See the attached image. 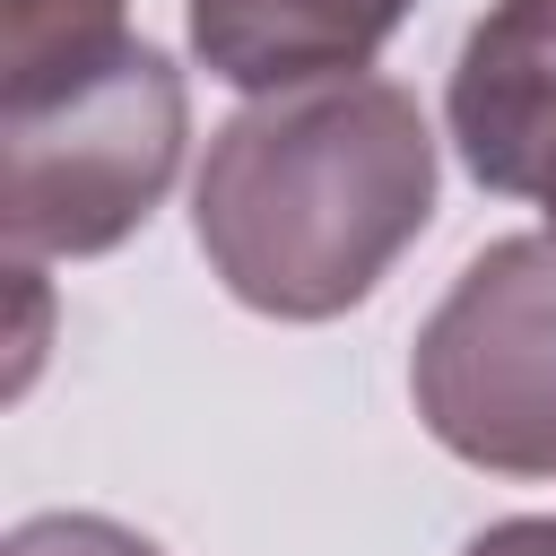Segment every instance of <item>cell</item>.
<instances>
[{
    "label": "cell",
    "instance_id": "3",
    "mask_svg": "<svg viewBox=\"0 0 556 556\" xmlns=\"http://www.w3.org/2000/svg\"><path fill=\"white\" fill-rule=\"evenodd\" d=\"M408 400L486 478H556V235L486 243L417 321Z\"/></svg>",
    "mask_w": 556,
    "mask_h": 556
},
{
    "label": "cell",
    "instance_id": "1",
    "mask_svg": "<svg viewBox=\"0 0 556 556\" xmlns=\"http://www.w3.org/2000/svg\"><path fill=\"white\" fill-rule=\"evenodd\" d=\"M434 217V130L391 78L252 96L191 182L217 287L269 321H339Z\"/></svg>",
    "mask_w": 556,
    "mask_h": 556
},
{
    "label": "cell",
    "instance_id": "8",
    "mask_svg": "<svg viewBox=\"0 0 556 556\" xmlns=\"http://www.w3.org/2000/svg\"><path fill=\"white\" fill-rule=\"evenodd\" d=\"M460 556H556V513H513V521H486Z\"/></svg>",
    "mask_w": 556,
    "mask_h": 556
},
{
    "label": "cell",
    "instance_id": "7",
    "mask_svg": "<svg viewBox=\"0 0 556 556\" xmlns=\"http://www.w3.org/2000/svg\"><path fill=\"white\" fill-rule=\"evenodd\" d=\"M0 556H165V547L113 513H35L0 539Z\"/></svg>",
    "mask_w": 556,
    "mask_h": 556
},
{
    "label": "cell",
    "instance_id": "6",
    "mask_svg": "<svg viewBox=\"0 0 556 556\" xmlns=\"http://www.w3.org/2000/svg\"><path fill=\"white\" fill-rule=\"evenodd\" d=\"M122 9L130 0H0V96L52 87V78L104 61L113 43H130Z\"/></svg>",
    "mask_w": 556,
    "mask_h": 556
},
{
    "label": "cell",
    "instance_id": "4",
    "mask_svg": "<svg viewBox=\"0 0 556 556\" xmlns=\"http://www.w3.org/2000/svg\"><path fill=\"white\" fill-rule=\"evenodd\" d=\"M452 148L478 191L547 200L556 191V0H486L443 87Z\"/></svg>",
    "mask_w": 556,
    "mask_h": 556
},
{
    "label": "cell",
    "instance_id": "9",
    "mask_svg": "<svg viewBox=\"0 0 556 556\" xmlns=\"http://www.w3.org/2000/svg\"><path fill=\"white\" fill-rule=\"evenodd\" d=\"M539 208H547V235H556V191H547V200H539Z\"/></svg>",
    "mask_w": 556,
    "mask_h": 556
},
{
    "label": "cell",
    "instance_id": "2",
    "mask_svg": "<svg viewBox=\"0 0 556 556\" xmlns=\"http://www.w3.org/2000/svg\"><path fill=\"white\" fill-rule=\"evenodd\" d=\"M191 96L156 43L0 96V235L9 261H96L130 243L182 174Z\"/></svg>",
    "mask_w": 556,
    "mask_h": 556
},
{
    "label": "cell",
    "instance_id": "5",
    "mask_svg": "<svg viewBox=\"0 0 556 556\" xmlns=\"http://www.w3.org/2000/svg\"><path fill=\"white\" fill-rule=\"evenodd\" d=\"M408 9L417 0H182V35L208 78L243 96H278L374 70V52L400 35Z\"/></svg>",
    "mask_w": 556,
    "mask_h": 556
}]
</instances>
